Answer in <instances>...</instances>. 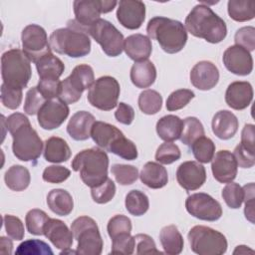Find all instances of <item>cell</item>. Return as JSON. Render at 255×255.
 Returning a JSON list of instances; mask_svg holds the SVG:
<instances>
[{
	"label": "cell",
	"mask_w": 255,
	"mask_h": 255,
	"mask_svg": "<svg viewBox=\"0 0 255 255\" xmlns=\"http://www.w3.org/2000/svg\"><path fill=\"white\" fill-rule=\"evenodd\" d=\"M6 124L13 138V154L22 161L37 160L43 151V141L29 119L21 113H14L6 119Z\"/></svg>",
	"instance_id": "cell-1"
},
{
	"label": "cell",
	"mask_w": 255,
	"mask_h": 255,
	"mask_svg": "<svg viewBox=\"0 0 255 255\" xmlns=\"http://www.w3.org/2000/svg\"><path fill=\"white\" fill-rule=\"evenodd\" d=\"M185 29L194 37L204 39L211 44H217L227 35V27L222 18L207 5H195L185 18Z\"/></svg>",
	"instance_id": "cell-2"
},
{
	"label": "cell",
	"mask_w": 255,
	"mask_h": 255,
	"mask_svg": "<svg viewBox=\"0 0 255 255\" xmlns=\"http://www.w3.org/2000/svg\"><path fill=\"white\" fill-rule=\"evenodd\" d=\"M51 50L71 58L87 56L91 52V40L87 31L75 20H70L66 28L55 30L49 38Z\"/></svg>",
	"instance_id": "cell-3"
},
{
	"label": "cell",
	"mask_w": 255,
	"mask_h": 255,
	"mask_svg": "<svg viewBox=\"0 0 255 255\" xmlns=\"http://www.w3.org/2000/svg\"><path fill=\"white\" fill-rule=\"evenodd\" d=\"M146 32L148 38L156 40L160 48L168 54L180 52L187 41L184 25L180 21L162 16L151 18L147 23Z\"/></svg>",
	"instance_id": "cell-4"
},
{
	"label": "cell",
	"mask_w": 255,
	"mask_h": 255,
	"mask_svg": "<svg viewBox=\"0 0 255 255\" xmlns=\"http://www.w3.org/2000/svg\"><path fill=\"white\" fill-rule=\"evenodd\" d=\"M109 156L104 149L92 147L76 154L72 161L74 171L80 173L82 181L93 188L108 178Z\"/></svg>",
	"instance_id": "cell-5"
},
{
	"label": "cell",
	"mask_w": 255,
	"mask_h": 255,
	"mask_svg": "<svg viewBox=\"0 0 255 255\" xmlns=\"http://www.w3.org/2000/svg\"><path fill=\"white\" fill-rule=\"evenodd\" d=\"M31 61L20 49H10L2 54L1 75L3 84L10 88L23 90L31 76Z\"/></svg>",
	"instance_id": "cell-6"
},
{
	"label": "cell",
	"mask_w": 255,
	"mask_h": 255,
	"mask_svg": "<svg viewBox=\"0 0 255 255\" xmlns=\"http://www.w3.org/2000/svg\"><path fill=\"white\" fill-rule=\"evenodd\" d=\"M71 230L78 241L77 254L100 255L102 253L104 242L97 222L93 218L89 216L76 218L71 225Z\"/></svg>",
	"instance_id": "cell-7"
},
{
	"label": "cell",
	"mask_w": 255,
	"mask_h": 255,
	"mask_svg": "<svg viewBox=\"0 0 255 255\" xmlns=\"http://www.w3.org/2000/svg\"><path fill=\"white\" fill-rule=\"evenodd\" d=\"M191 250L199 255H222L227 250L225 236L210 227L196 225L188 232Z\"/></svg>",
	"instance_id": "cell-8"
},
{
	"label": "cell",
	"mask_w": 255,
	"mask_h": 255,
	"mask_svg": "<svg viewBox=\"0 0 255 255\" xmlns=\"http://www.w3.org/2000/svg\"><path fill=\"white\" fill-rule=\"evenodd\" d=\"M94 82L93 68L87 64L78 65L73 69L71 75L61 82L58 98L67 105L74 104L81 99L83 92L90 89Z\"/></svg>",
	"instance_id": "cell-9"
},
{
	"label": "cell",
	"mask_w": 255,
	"mask_h": 255,
	"mask_svg": "<svg viewBox=\"0 0 255 255\" xmlns=\"http://www.w3.org/2000/svg\"><path fill=\"white\" fill-rule=\"evenodd\" d=\"M120 92L119 82L114 77L104 76L91 86L87 99L93 107L102 111H111L118 106Z\"/></svg>",
	"instance_id": "cell-10"
},
{
	"label": "cell",
	"mask_w": 255,
	"mask_h": 255,
	"mask_svg": "<svg viewBox=\"0 0 255 255\" xmlns=\"http://www.w3.org/2000/svg\"><path fill=\"white\" fill-rule=\"evenodd\" d=\"M88 35L102 47V50L110 57H118L124 50L123 34L109 21L99 19L87 30Z\"/></svg>",
	"instance_id": "cell-11"
},
{
	"label": "cell",
	"mask_w": 255,
	"mask_h": 255,
	"mask_svg": "<svg viewBox=\"0 0 255 255\" xmlns=\"http://www.w3.org/2000/svg\"><path fill=\"white\" fill-rule=\"evenodd\" d=\"M21 40L23 52L33 63L52 51L45 29L37 24L27 25L22 31Z\"/></svg>",
	"instance_id": "cell-12"
},
{
	"label": "cell",
	"mask_w": 255,
	"mask_h": 255,
	"mask_svg": "<svg viewBox=\"0 0 255 255\" xmlns=\"http://www.w3.org/2000/svg\"><path fill=\"white\" fill-rule=\"evenodd\" d=\"M185 208L190 215L204 221H216L222 215L220 203L203 192L189 195L185 200Z\"/></svg>",
	"instance_id": "cell-13"
},
{
	"label": "cell",
	"mask_w": 255,
	"mask_h": 255,
	"mask_svg": "<svg viewBox=\"0 0 255 255\" xmlns=\"http://www.w3.org/2000/svg\"><path fill=\"white\" fill-rule=\"evenodd\" d=\"M70 109L61 100H49L38 112V123L44 129H55L59 128L68 118Z\"/></svg>",
	"instance_id": "cell-14"
},
{
	"label": "cell",
	"mask_w": 255,
	"mask_h": 255,
	"mask_svg": "<svg viewBox=\"0 0 255 255\" xmlns=\"http://www.w3.org/2000/svg\"><path fill=\"white\" fill-rule=\"evenodd\" d=\"M222 61L225 68L237 76H247L253 70L250 52L237 45L230 46L224 51Z\"/></svg>",
	"instance_id": "cell-15"
},
{
	"label": "cell",
	"mask_w": 255,
	"mask_h": 255,
	"mask_svg": "<svg viewBox=\"0 0 255 255\" xmlns=\"http://www.w3.org/2000/svg\"><path fill=\"white\" fill-rule=\"evenodd\" d=\"M145 18V5L137 0H121L117 10V19L122 26L129 30L138 29Z\"/></svg>",
	"instance_id": "cell-16"
},
{
	"label": "cell",
	"mask_w": 255,
	"mask_h": 255,
	"mask_svg": "<svg viewBox=\"0 0 255 255\" xmlns=\"http://www.w3.org/2000/svg\"><path fill=\"white\" fill-rule=\"evenodd\" d=\"M176 179L178 184L185 190H196L205 182L206 171L204 166L198 161H184L176 170Z\"/></svg>",
	"instance_id": "cell-17"
},
{
	"label": "cell",
	"mask_w": 255,
	"mask_h": 255,
	"mask_svg": "<svg viewBox=\"0 0 255 255\" xmlns=\"http://www.w3.org/2000/svg\"><path fill=\"white\" fill-rule=\"evenodd\" d=\"M237 162L232 152L229 150L217 151L211 162L213 177L220 183L232 182L237 175Z\"/></svg>",
	"instance_id": "cell-18"
},
{
	"label": "cell",
	"mask_w": 255,
	"mask_h": 255,
	"mask_svg": "<svg viewBox=\"0 0 255 255\" xmlns=\"http://www.w3.org/2000/svg\"><path fill=\"white\" fill-rule=\"evenodd\" d=\"M191 84L200 91H208L214 88L219 81L217 67L209 61H200L190 71Z\"/></svg>",
	"instance_id": "cell-19"
},
{
	"label": "cell",
	"mask_w": 255,
	"mask_h": 255,
	"mask_svg": "<svg viewBox=\"0 0 255 255\" xmlns=\"http://www.w3.org/2000/svg\"><path fill=\"white\" fill-rule=\"evenodd\" d=\"M73 7L75 21L86 31L100 19L103 13L102 0H76Z\"/></svg>",
	"instance_id": "cell-20"
},
{
	"label": "cell",
	"mask_w": 255,
	"mask_h": 255,
	"mask_svg": "<svg viewBox=\"0 0 255 255\" xmlns=\"http://www.w3.org/2000/svg\"><path fill=\"white\" fill-rule=\"evenodd\" d=\"M253 100V88L249 82L236 81L231 83L225 93V102L233 110L246 109Z\"/></svg>",
	"instance_id": "cell-21"
},
{
	"label": "cell",
	"mask_w": 255,
	"mask_h": 255,
	"mask_svg": "<svg viewBox=\"0 0 255 255\" xmlns=\"http://www.w3.org/2000/svg\"><path fill=\"white\" fill-rule=\"evenodd\" d=\"M44 235L56 248L61 250L69 249L73 244L72 230L60 219L49 218L44 226Z\"/></svg>",
	"instance_id": "cell-22"
},
{
	"label": "cell",
	"mask_w": 255,
	"mask_h": 255,
	"mask_svg": "<svg viewBox=\"0 0 255 255\" xmlns=\"http://www.w3.org/2000/svg\"><path fill=\"white\" fill-rule=\"evenodd\" d=\"M124 50L128 58L134 62H141L149 58L152 51V45L147 36L137 33L125 39Z\"/></svg>",
	"instance_id": "cell-23"
},
{
	"label": "cell",
	"mask_w": 255,
	"mask_h": 255,
	"mask_svg": "<svg viewBox=\"0 0 255 255\" xmlns=\"http://www.w3.org/2000/svg\"><path fill=\"white\" fill-rule=\"evenodd\" d=\"M95 122V117L91 113L79 111L70 119L67 131L75 140H86L91 136L92 127Z\"/></svg>",
	"instance_id": "cell-24"
},
{
	"label": "cell",
	"mask_w": 255,
	"mask_h": 255,
	"mask_svg": "<svg viewBox=\"0 0 255 255\" xmlns=\"http://www.w3.org/2000/svg\"><path fill=\"white\" fill-rule=\"evenodd\" d=\"M212 131L220 139H229L238 130L239 122L237 117L226 110L217 112L212 119Z\"/></svg>",
	"instance_id": "cell-25"
},
{
	"label": "cell",
	"mask_w": 255,
	"mask_h": 255,
	"mask_svg": "<svg viewBox=\"0 0 255 255\" xmlns=\"http://www.w3.org/2000/svg\"><path fill=\"white\" fill-rule=\"evenodd\" d=\"M139 178L144 185L152 189L162 188L168 182L167 170L164 166L154 161H148L143 165Z\"/></svg>",
	"instance_id": "cell-26"
},
{
	"label": "cell",
	"mask_w": 255,
	"mask_h": 255,
	"mask_svg": "<svg viewBox=\"0 0 255 255\" xmlns=\"http://www.w3.org/2000/svg\"><path fill=\"white\" fill-rule=\"evenodd\" d=\"M123 134L117 127L101 121H96L91 130V137L96 144L107 151L111 144Z\"/></svg>",
	"instance_id": "cell-27"
},
{
	"label": "cell",
	"mask_w": 255,
	"mask_h": 255,
	"mask_svg": "<svg viewBox=\"0 0 255 255\" xmlns=\"http://www.w3.org/2000/svg\"><path fill=\"white\" fill-rule=\"evenodd\" d=\"M130 81L139 89L150 87L156 79V69L151 61L135 62L130 69Z\"/></svg>",
	"instance_id": "cell-28"
},
{
	"label": "cell",
	"mask_w": 255,
	"mask_h": 255,
	"mask_svg": "<svg viewBox=\"0 0 255 255\" xmlns=\"http://www.w3.org/2000/svg\"><path fill=\"white\" fill-rule=\"evenodd\" d=\"M183 127V121L174 115H167L160 118L156 123L158 136L167 142L179 139Z\"/></svg>",
	"instance_id": "cell-29"
},
{
	"label": "cell",
	"mask_w": 255,
	"mask_h": 255,
	"mask_svg": "<svg viewBox=\"0 0 255 255\" xmlns=\"http://www.w3.org/2000/svg\"><path fill=\"white\" fill-rule=\"evenodd\" d=\"M44 157L47 161L60 163L71 157V149L67 141L59 136H51L45 141Z\"/></svg>",
	"instance_id": "cell-30"
},
{
	"label": "cell",
	"mask_w": 255,
	"mask_h": 255,
	"mask_svg": "<svg viewBox=\"0 0 255 255\" xmlns=\"http://www.w3.org/2000/svg\"><path fill=\"white\" fill-rule=\"evenodd\" d=\"M47 204L52 212L60 216L69 215L74 208L72 195L65 189H52L47 195Z\"/></svg>",
	"instance_id": "cell-31"
},
{
	"label": "cell",
	"mask_w": 255,
	"mask_h": 255,
	"mask_svg": "<svg viewBox=\"0 0 255 255\" xmlns=\"http://www.w3.org/2000/svg\"><path fill=\"white\" fill-rule=\"evenodd\" d=\"M35 65L40 79L59 80L65 70V65L62 60L53 55L52 52L40 58Z\"/></svg>",
	"instance_id": "cell-32"
},
{
	"label": "cell",
	"mask_w": 255,
	"mask_h": 255,
	"mask_svg": "<svg viewBox=\"0 0 255 255\" xmlns=\"http://www.w3.org/2000/svg\"><path fill=\"white\" fill-rule=\"evenodd\" d=\"M159 240L166 254L177 255L180 254L183 249V237L175 225L164 226L160 230Z\"/></svg>",
	"instance_id": "cell-33"
},
{
	"label": "cell",
	"mask_w": 255,
	"mask_h": 255,
	"mask_svg": "<svg viewBox=\"0 0 255 255\" xmlns=\"http://www.w3.org/2000/svg\"><path fill=\"white\" fill-rule=\"evenodd\" d=\"M4 180L8 188L14 191H22L26 189L31 181L29 170L22 165H12L5 172Z\"/></svg>",
	"instance_id": "cell-34"
},
{
	"label": "cell",
	"mask_w": 255,
	"mask_h": 255,
	"mask_svg": "<svg viewBox=\"0 0 255 255\" xmlns=\"http://www.w3.org/2000/svg\"><path fill=\"white\" fill-rule=\"evenodd\" d=\"M229 17L237 22H245L255 17V2L244 0H229L227 4Z\"/></svg>",
	"instance_id": "cell-35"
},
{
	"label": "cell",
	"mask_w": 255,
	"mask_h": 255,
	"mask_svg": "<svg viewBox=\"0 0 255 255\" xmlns=\"http://www.w3.org/2000/svg\"><path fill=\"white\" fill-rule=\"evenodd\" d=\"M125 205L128 213L131 215L141 216L148 210L149 201L145 193L140 190L133 189L126 195Z\"/></svg>",
	"instance_id": "cell-36"
},
{
	"label": "cell",
	"mask_w": 255,
	"mask_h": 255,
	"mask_svg": "<svg viewBox=\"0 0 255 255\" xmlns=\"http://www.w3.org/2000/svg\"><path fill=\"white\" fill-rule=\"evenodd\" d=\"M191 151L198 162L208 163L212 160L215 154V144L211 138L200 136L195 139L191 144Z\"/></svg>",
	"instance_id": "cell-37"
},
{
	"label": "cell",
	"mask_w": 255,
	"mask_h": 255,
	"mask_svg": "<svg viewBox=\"0 0 255 255\" xmlns=\"http://www.w3.org/2000/svg\"><path fill=\"white\" fill-rule=\"evenodd\" d=\"M137 104L139 110L143 114L154 115L161 109L162 97L158 92L147 89L139 94Z\"/></svg>",
	"instance_id": "cell-38"
},
{
	"label": "cell",
	"mask_w": 255,
	"mask_h": 255,
	"mask_svg": "<svg viewBox=\"0 0 255 255\" xmlns=\"http://www.w3.org/2000/svg\"><path fill=\"white\" fill-rule=\"evenodd\" d=\"M204 135V128L201 122L195 117H188L183 120L182 131L179 139L185 145H189L198 137Z\"/></svg>",
	"instance_id": "cell-39"
},
{
	"label": "cell",
	"mask_w": 255,
	"mask_h": 255,
	"mask_svg": "<svg viewBox=\"0 0 255 255\" xmlns=\"http://www.w3.org/2000/svg\"><path fill=\"white\" fill-rule=\"evenodd\" d=\"M108 151L127 160H133L137 157V148L135 144L124 134L111 144Z\"/></svg>",
	"instance_id": "cell-40"
},
{
	"label": "cell",
	"mask_w": 255,
	"mask_h": 255,
	"mask_svg": "<svg viewBox=\"0 0 255 255\" xmlns=\"http://www.w3.org/2000/svg\"><path fill=\"white\" fill-rule=\"evenodd\" d=\"M50 217L41 209H31L27 212L25 223L27 230L33 235H44V226Z\"/></svg>",
	"instance_id": "cell-41"
},
{
	"label": "cell",
	"mask_w": 255,
	"mask_h": 255,
	"mask_svg": "<svg viewBox=\"0 0 255 255\" xmlns=\"http://www.w3.org/2000/svg\"><path fill=\"white\" fill-rule=\"evenodd\" d=\"M111 172L121 185L132 184L138 177V169L129 164L116 163L112 166Z\"/></svg>",
	"instance_id": "cell-42"
},
{
	"label": "cell",
	"mask_w": 255,
	"mask_h": 255,
	"mask_svg": "<svg viewBox=\"0 0 255 255\" xmlns=\"http://www.w3.org/2000/svg\"><path fill=\"white\" fill-rule=\"evenodd\" d=\"M221 196L228 207L232 209H237L241 206L243 202L244 191L243 188L238 183L229 182L222 189Z\"/></svg>",
	"instance_id": "cell-43"
},
{
	"label": "cell",
	"mask_w": 255,
	"mask_h": 255,
	"mask_svg": "<svg viewBox=\"0 0 255 255\" xmlns=\"http://www.w3.org/2000/svg\"><path fill=\"white\" fill-rule=\"evenodd\" d=\"M15 253L27 255H52L53 251L46 242L39 239H29L22 242L17 247Z\"/></svg>",
	"instance_id": "cell-44"
},
{
	"label": "cell",
	"mask_w": 255,
	"mask_h": 255,
	"mask_svg": "<svg viewBox=\"0 0 255 255\" xmlns=\"http://www.w3.org/2000/svg\"><path fill=\"white\" fill-rule=\"evenodd\" d=\"M116 194V185L111 178H107L102 184L91 188L93 200L99 204H105L111 201Z\"/></svg>",
	"instance_id": "cell-45"
},
{
	"label": "cell",
	"mask_w": 255,
	"mask_h": 255,
	"mask_svg": "<svg viewBox=\"0 0 255 255\" xmlns=\"http://www.w3.org/2000/svg\"><path fill=\"white\" fill-rule=\"evenodd\" d=\"M194 93L188 89H179L172 92L166 100V109L169 112L177 111L184 108L192 99Z\"/></svg>",
	"instance_id": "cell-46"
},
{
	"label": "cell",
	"mask_w": 255,
	"mask_h": 255,
	"mask_svg": "<svg viewBox=\"0 0 255 255\" xmlns=\"http://www.w3.org/2000/svg\"><path fill=\"white\" fill-rule=\"evenodd\" d=\"M181 156L179 147L172 142L161 143L155 152V159L162 164H170L178 160Z\"/></svg>",
	"instance_id": "cell-47"
},
{
	"label": "cell",
	"mask_w": 255,
	"mask_h": 255,
	"mask_svg": "<svg viewBox=\"0 0 255 255\" xmlns=\"http://www.w3.org/2000/svg\"><path fill=\"white\" fill-rule=\"evenodd\" d=\"M135 247L134 237L130 233H124L116 236L112 239V250L113 254H132Z\"/></svg>",
	"instance_id": "cell-48"
},
{
	"label": "cell",
	"mask_w": 255,
	"mask_h": 255,
	"mask_svg": "<svg viewBox=\"0 0 255 255\" xmlns=\"http://www.w3.org/2000/svg\"><path fill=\"white\" fill-rule=\"evenodd\" d=\"M108 234L113 239L116 236L124 233H130L131 232V221L128 216L118 214L112 217L107 226Z\"/></svg>",
	"instance_id": "cell-49"
},
{
	"label": "cell",
	"mask_w": 255,
	"mask_h": 255,
	"mask_svg": "<svg viewBox=\"0 0 255 255\" xmlns=\"http://www.w3.org/2000/svg\"><path fill=\"white\" fill-rule=\"evenodd\" d=\"M47 102V100L42 96V94L38 91L37 87H32L26 94L25 102H24V112L33 116L38 114L43 105Z\"/></svg>",
	"instance_id": "cell-50"
},
{
	"label": "cell",
	"mask_w": 255,
	"mask_h": 255,
	"mask_svg": "<svg viewBox=\"0 0 255 255\" xmlns=\"http://www.w3.org/2000/svg\"><path fill=\"white\" fill-rule=\"evenodd\" d=\"M23 99L22 90L14 89L2 84L1 86V102L4 107L10 110H16L20 107Z\"/></svg>",
	"instance_id": "cell-51"
},
{
	"label": "cell",
	"mask_w": 255,
	"mask_h": 255,
	"mask_svg": "<svg viewBox=\"0 0 255 255\" xmlns=\"http://www.w3.org/2000/svg\"><path fill=\"white\" fill-rule=\"evenodd\" d=\"M3 223L7 235L13 240H22L25 235L24 225L20 218L6 214L3 216Z\"/></svg>",
	"instance_id": "cell-52"
},
{
	"label": "cell",
	"mask_w": 255,
	"mask_h": 255,
	"mask_svg": "<svg viewBox=\"0 0 255 255\" xmlns=\"http://www.w3.org/2000/svg\"><path fill=\"white\" fill-rule=\"evenodd\" d=\"M235 45L251 52L255 49V28L252 26L242 27L237 30L234 36Z\"/></svg>",
	"instance_id": "cell-53"
},
{
	"label": "cell",
	"mask_w": 255,
	"mask_h": 255,
	"mask_svg": "<svg viewBox=\"0 0 255 255\" xmlns=\"http://www.w3.org/2000/svg\"><path fill=\"white\" fill-rule=\"evenodd\" d=\"M71 175L70 169L62 165H50L47 166L42 174L43 180L49 183H61L64 182Z\"/></svg>",
	"instance_id": "cell-54"
},
{
	"label": "cell",
	"mask_w": 255,
	"mask_h": 255,
	"mask_svg": "<svg viewBox=\"0 0 255 255\" xmlns=\"http://www.w3.org/2000/svg\"><path fill=\"white\" fill-rule=\"evenodd\" d=\"M61 82L55 79H40L37 89L47 100H54L59 97Z\"/></svg>",
	"instance_id": "cell-55"
},
{
	"label": "cell",
	"mask_w": 255,
	"mask_h": 255,
	"mask_svg": "<svg viewBox=\"0 0 255 255\" xmlns=\"http://www.w3.org/2000/svg\"><path fill=\"white\" fill-rule=\"evenodd\" d=\"M134 237L136 254H152V253H160L156 249V245L154 240L147 234H136Z\"/></svg>",
	"instance_id": "cell-56"
},
{
	"label": "cell",
	"mask_w": 255,
	"mask_h": 255,
	"mask_svg": "<svg viewBox=\"0 0 255 255\" xmlns=\"http://www.w3.org/2000/svg\"><path fill=\"white\" fill-rule=\"evenodd\" d=\"M233 155L236 159L237 165L242 168H250L255 164V154L254 152L246 149L241 143H239L233 152Z\"/></svg>",
	"instance_id": "cell-57"
},
{
	"label": "cell",
	"mask_w": 255,
	"mask_h": 255,
	"mask_svg": "<svg viewBox=\"0 0 255 255\" xmlns=\"http://www.w3.org/2000/svg\"><path fill=\"white\" fill-rule=\"evenodd\" d=\"M242 188L244 191L243 201H245V217L251 223H254V183L250 182Z\"/></svg>",
	"instance_id": "cell-58"
},
{
	"label": "cell",
	"mask_w": 255,
	"mask_h": 255,
	"mask_svg": "<svg viewBox=\"0 0 255 255\" xmlns=\"http://www.w3.org/2000/svg\"><path fill=\"white\" fill-rule=\"evenodd\" d=\"M116 120L123 125H130L134 120V110L126 103H120L115 112Z\"/></svg>",
	"instance_id": "cell-59"
},
{
	"label": "cell",
	"mask_w": 255,
	"mask_h": 255,
	"mask_svg": "<svg viewBox=\"0 0 255 255\" xmlns=\"http://www.w3.org/2000/svg\"><path fill=\"white\" fill-rule=\"evenodd\" d=\"M255 142V128L254 125L247 124L244 126L241 132V144L251 152H254Z\"/></svg>",
	"instance_id": "cell-60"
},
{
	"label": "cell",
	"mask_w": 255,
	"mask_h": 255,
	"mask_svg": "<svg viewBox=\"0 0 255 255\" xmlns=\"http://www.w3.org/2000/svg\"><path fill=\"white\" fill-rule=\"evenodd\" d=\"M13 249V243L9 238L2 236L0 238V253L1 254H11Z\"/></svg>",
	"instance_id": "cell-61"
},
{
	"label": "cell",
	"mask_w": 255,
	"mask_h": 255,
	"mask_svg": "<svg viewBox=\"0 0 255 255\" xmlns=\"http://www.w3.org/2000/svg\"><path fill=\"white\" fill-rule=\"evenodd\" d=\"M118 4L117 1H107V0H102V8H103V13H109L113 11V9L116 7Z\"/></svg>",
	"instance_id": "cell-62"
},
{
	"label": "cell",
	"mask_w": 255,
	"mask_h": 255,
	"mask_svg": "<svg viewBox=\"0 0 255 255\" xmlns=\"http://www.w3.org/2000/svg\"><path fill=\"white\" fill-rule=\"evenodd\" d=\"M247 253H254V251L245 245H239L233 251V254H247Z\"/></svg>",
	"instance_id": "cell-63"
}]
</instances>
